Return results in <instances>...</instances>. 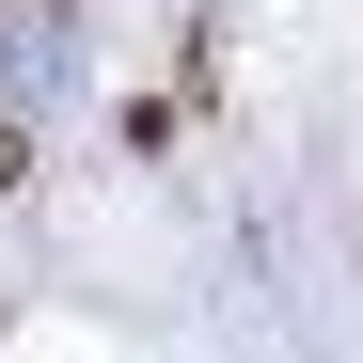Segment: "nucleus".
I'll use <instances>...</instances> for the list:
<instances>
[{
    "label": "nucleus",
    "instance_id": "obj_1",
    "mask_svg": "<svg viewBox=\"0 0 363 363\" xmlns=\"http://www.w3.org/2000/svg\"><path fill=\"white\" fill-rule=\"evenodd\" d=\"M16 174H32V143H16V111H0V190H16Z\"/></svg>",
    "mask_w": 363,
    "mask_h": 363
}]
</instances>
